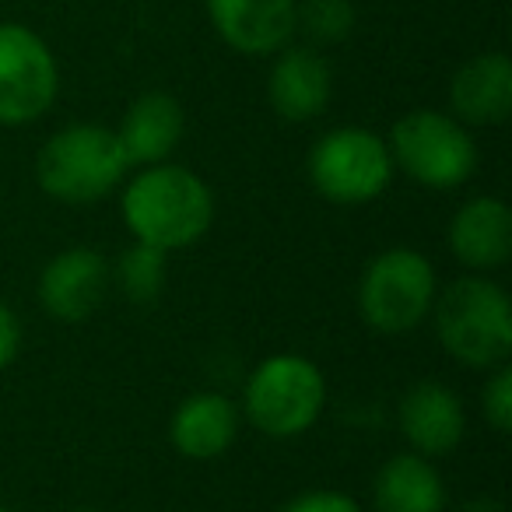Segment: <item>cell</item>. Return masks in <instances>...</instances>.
Masks as SVG:
<instances>
[{"label": "cell", "instance_id": "6", "mask_svg": "<svg viewBox=\"0 0 512 512\" xmlns=\"http://www.w3.org/2000/svg\"><path fill=\"white\" fill-rule=\"evenodd\" d=\"M309 179L330 204H369L390 186L393 158L379 134L365 127H337L323 134L309 151Z\"/></svg>", "mask_w": 512, "mask_h": 512}, {"label": "cell", "instance_id": "2", "mask_svg": "<svg viewBox=\"0 0 512 512\" xmlns=\"http://www.w3.org/2000/svg\"><path fill=\"white\" fill-rule=\"evenodd\" d=\"M130 162L116 130L102 123H71L43 144L36 158V179L53 200L92 204L113 193Z\"/></svg>", "mask_w": 512, "mask_h": 512}, {"label": "cell", "instance_id": "22", "mask_svg": "<svg viewBox=\"0 0 512 512\" xmlns=\"http://www.w3.org/2000/svg\"><path fill=\"white\" fill-rule=\"evenodd\" d=\"M18 348H22V323H18L15 309L0 302V369H8L15 362Z\"/></svg>", "mask_w": 512, "mask_h": 512}, {"label": "cell", "instance_id": "16", "mask_svg": "<svg viewBox=\"0 0 512 512\" xmlns=\"http://www.w3.org/2000/svg\"><path fill=\"white\" fill-rule=\"evenodd\" d=\"M235 407L221 393H193L172 414V446L190 460H214L235 442Z\"/></svg>", "mask_w": 512, "mask_h": 512}, {"label": "cell", "instance_id": "7", "mask_svg": "<svg viewBox=\"0 0 512 512\" xmlns=\"http://www.w3.org/2000/svg\"><path fill=\"white\" fill-rule=\"evenodd\" d=\"M435 306V271L418 249H386L369 260L358 285V309L372 330L407 334Z\"/></svg>", "mask_w": 512, "mask_h": 512}, {"label": "cell", "instance_id": "25", "mask_svg": "<svg viewBox=\"0 0 512 512\" xmlns=\"http://www.w3.org/2000/svg\"><path fill=\"white\" fill-rule=\"evenodd\" d=\"M74 512H88V509H74Z\"/></svg>", "mask_w": 512, "mask_h": 512}, {"label": "cell", "instance_id": "15", "mask_svg": "<svg viewBox=\"0 0 512 512\" xmlns=\"http://www.w3.org/2000/svg\"><path fill=\"white\" fill-rule=\"evenodd\" d=\"M123 155L130 165H162L183 141V106L165 92H144L130 102L120 130Z\"/></svg>", "mask_w": 512, "mask_h": 512}, {"label": "cell", "instance_id": "21", "mask_svg": "<svg viewBox=\"0 0 512 512\" xmlns=\"http://www.w3.org/2000/svg\"><path fill=\"white\" fill-rule=\"evenodd\" d=\"M281 512H362V505L351 495H344V491L320 488V491H306V495L292 498Z\"/></svg>", "mask_w": 512, "mask_h": 512}, {"label": "cell", "instance_id": "9", "mask_svg": "<svg viewBox=\"0 0 512 512\" xmlns=\"http://www.w3.org/2000/svg\"><path fill=\"white\" fill-rule=\"evenodd\" d=\"M218 39L242 57H274L295 39V0H204Z\"/></svg>", "mask_w": 512, "mask_h": 512}, {"label": "cell", "instance_id": "12", "mask_svg": "<svg viewBox=\"0 0 512 512\" xmlns=\"http://www.w3.org/2000/svg\"><path fill=\"white\" fill-rule=\"evenodd\" d=\"M449 109L463 127H498L512 113V60L477 53L449 78Z\"/></svg>", "mask_w": 512, "mask_h": 512}, {"label": "cell", "instance_id": "1", "mask_svg": "<svg viewBox=\"0 0 512 512\" xmlns=\"http://www.w3.org/2000/svg\"><path fill=\"white\" fill-rule=\"evenodd\" d=\"M214 218V197L197 172L183 165H148L123 190V221L137 242L162 253L204 239Z\"/></svg>", "mask_w": 512, "mask_h": 512}, {"label": "cell", "instance_id": "19", "mask_svg": "<svg viewBox=\"0 0 512 512\" xmlns=\"http://www.w3.org/2000/svg\"><path fill=\"white\" fill-rule=\"evenodd\" d=\"M116 281H120L123 295L130 302H155L165 288V253L155 246H130L120 256V267H116Z\"/></svg>", "mask_w": 512, "mask_h": 512}, {"label": "cell", "instance_id": "14", "mask_svg": "<svg viewBox=\"0 0 512 512\" xmlns=\"http://www.w3.org/2000/svg\"><path fill=\"white\" fill-rule=\"evenodd\" d=\"M463 404L449 386L421 379L400 400V428L418 456H442L463 439Z\"/></svg>", "mask_w": 512, "mask_h": 512}, {"label": "cell", "instance_id": "3", "mask_svg": "<svg viewBox=\"0 0 512 512\" xmlns=\"http://www.w3.org/2000/svg\"><path fill=\"white\" fill-rule=\"evenodd\" d=\"M435 330L456 362L470 369H491L512 351V306L495 281H453L435 299Z\"/></svg>", "mask_w": 512, "mask_h": 512}, {"label": "cell", "instance_id": "24", "mask_svg": "<svg viewBox=\"0 0 512 512\" xmlns=\"http://www.w3.org/2000/svg\"><path fill=\"white\" fill-rule=\"evenodd\" d=\"M0 512H11V509H4V505H0Z\"/></svg>", "mask_w": 512, "mask_h": 512}, {"label": "cell", "instance_id": "20", "mask_svg": "<svg viewBox=\"0 0 512 512\" xmlns=\"http://www.w3.org/2000/svg\"><path fill=\"white\" fill-rule=\"evenodd\" d=\"M484 418L502 435L512 428V369H498L488 379V386H484Z\"/></svg>", "mask_w": 512, "mask_h": 512}, {"label": "cell", "instance_id": "4", "mask_svg": "<svg viewBox=\"0 0 512 512\" xmlns=\"http://www.w3.org/2000/svg\"><path fill=\"white\" fill-rule=\"evenodd\" d=\"M386 148L393 165L428 190H456L477 169V144L470 130L453 113L439 109H414L400 116Z\"/></svg>", "mask_w": 512, "mask_h": 512}, {"label": "cell", "instance_id": "10", "mask_svg": "<svg viewBox=\"0 0 512 512\" xmlns=\"http://www.w3.org/2000/svg\"><path fill=\"white\" fill-rule=\"evenodd\" d=\"M109 264L95 249H64L46 264L39 278V299L43 309L60 323H81L106 302L109 292Z\"/></svg>", "mask_w": 512, "mask_h": 512}, {"label": "cell", "instance_id": "13", "mask_svg": "<svg viewBox=\"0 0 512 512\" xmlns=\"http://www.w3.org/2000/svg\"><path fill=\"white\" fill-rule=\"evenodd\" d=\"M449 249L470 271H498L512 253V211L505 200H467L449 221Z\"/></svg>", "mask_w": 512, "mask_h": 512}, {"label": "cell", "instance_id": "23", "mask_svg": "<svg viewBox=\"0 0 512 512\" xmlns=\"http://www.w3.org/2000/svg\"><path fill=\"white\" fill-rule=\"evenodd\" d=\"M460 512H505V509L495 502V498H474V502H467Z\"/></svg>", "mask_w": 512, "mask_h": 512}, {"label": "cell", "instance_id": "18", "mask_svg": "<svg viewBox=\"0 0 512 512\" xmlns=\"http://www.w3.org/2000/svg\"><path fill=\"white\" fill-rule=\"evenodd\" d=\"M355 4L351 0H295V36L309 46H337L355 32Z\"/></svg>", "mask_w": 512, "mask_h": 512}, {"label": "cell", "instance_id": "17", "mask_svg": "<svg viewBox=\"0 0 512 512\" xmlns=\"http://www.w3.org/2000/svg\"><path fill=\"white\" fill-rule=\"evenodd\" d=\"M376 512H446V488L428 456L404 453L376 477Z\"/></svg>", "mask_w": 512, "mask_h": 512}, {"label": "cell", "instance_id": "5", "mask_svg": "<svg viewBox=\"0 0 512 512\" xmlns=\"http://www.w3.org/2000/svg\"><path fill=\"white\" fill-rule=\"evenodd\" d=\"M327 404L323 372L302 355H274L246 383V418L271 439L309 432Z\"/></svg>", "mask_w": 512, "mask_h": 512}, {"label": "cell", "instance_id": "8", "mask_svg": "<svg viewBox=\"0 0 512 512\" xmlns=\"http://www.w3.org/2000/svg\"><path fill=\"white\" fill-rule=\"evenodd\" d=\"M60 67L43 36L22 22H0V127H25L50 113Z\"/></svg>", "mask_w": 512, "mask_h": 512}, {"label": "cell", "instance_id": "11", "mask_svg": "<svg viewBox=\"0 0 512 512\" xmlns=\"http://www.w3.org/2000/svg\"><path fill=\"white\" fill-rule=\"evenodd\" d=\"M334 95V74L316 46H292L274 53L267 74V99L271 109L288 123H309L323 116Z\"/></svg>", "mask_w": 512, "mask_h": 512}]
</instances>
